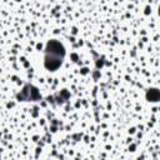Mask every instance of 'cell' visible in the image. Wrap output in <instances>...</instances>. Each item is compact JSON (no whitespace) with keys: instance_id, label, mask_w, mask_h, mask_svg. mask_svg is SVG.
I'll return each mask as SVG.
<instances>
[{"instance_id":"1","label":"cell","mask_w":160,"mask_h":160,"mask_svg":"<svg viewBox=\"0 0 160 160\" xmlns=\"http://www.w3.org/2000/svg\"><path fill=\"white\" fill-rule=\"evenodd\" d=\"M65 56V49L64 46L56 41L51 40L46 45L45 50V58H44V65L48 70L55 71L62 62V59Z\"/></svg>"}]
</instances>
